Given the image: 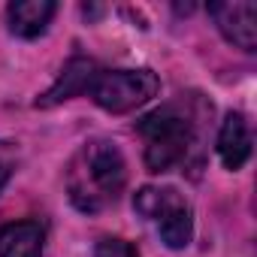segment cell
<instances>
[{
	"mask_svg": "<svg viewBox=\"0 0 257 257\" xmlns=\"http://www.w3.org/2000/svg\"><path fill=\"white\" fill-rule=\"evenodd\" d=\"M127 188V161L121 149L109 140H88L67 164V194L70 203L97 215L109 209Z\"/></svg>",
	"mask_w": 257,
	"mask_h": 257,
	"instance_id": "obj_1",
	"label": "cell"
},
{
	"mask_svg": "<svg viewBox=\"0 0 257 257\" xmlns=\"http://www.w3.org/2000/svg\"><path fill=\"white\" fill-rule=\"evenodd\" d=\"M137 134L143 140V164L152 176H164L191 161L197 149V112L185 100L164 103L137 121Z\"/></svg>",
	"mask_w": 257,
	"mask_h": 257,
	"instance_id": "obj_2",
	"label": "cell"
},
{
	"mask_svg": "<svg viewBox=\"0 0 257 257\" xmlns=\"http://www.w3.org/2000/svg\"><path fill=\"white\" fill-rule=\"evenodd\" d=\"M134 212L158 227V236L167 248H188L194 239V209L176 188L146 185L134 194Z\"/></svg>",
	"mask_w": 257,
	"mask_h": 257,
	"instance_id": "obj_3",
	"label": "cell"
},
{
	"mask_svg": "<svg viewBox=\"0 0 257 257\" xmlns=\"http://www.w3.org/2000/svg\"><path fill=\"white\" fill-rule=\"evenodd\" d=\"M91 100L109 115H127L161 94V79L152 70H100L91 85Z\"/></svg>",
	"mask_w": 257,
	"mask_h": 257,
	"instance_id": "obj_4",
	"label": "cell"
},
{
	"mask_svg": "<svg viewBox=\"0 0 257 257\" xmlns=\"http://www.w3.org/2000/svg\"><path fill=\"white\" fill-rule=\"evenodd\" d=\"M209 16L218 28V34L242 49L254 52L257 49V7L251 0H227V4H209Z\"/></svg>",
	"mask_w": 257,
	"mask_h": 257,
	"instance_id": "obj_5",
	"label": "cell"
},
{
	"mask_svg": "<svg viewBox=\"0 0 257 257\" xmlns=\"http://www.w3.org/2000/svg\"><path fill=\"white\" fill-rule=\"evenodd\" d=\"M97 73H100V64H97L94 58L73 55V58L64 64V70L58 73V79L34 100V106H37V109H52V106H61V103H67V100H73V97L88 94L91 85H94V79H97Z\"/></svg>",
	"mask_w": 257,
	"mask_h": 257,
	"instance_id": "obj_6",
	"label": "cell"
},
{
	"mask_svg": "<svg viewBox=\"0 0 257 257\" xmlns=\"http://www.w3.org/2000/svg\"><path fill=\"white\" fill-rule=\"evenodd\" d=\"M215 152L221 158V164L227 170H242L251 158V131L242 112H227L221 127H218V140H215Z\"/></svg>",
	"mask_w": 257,
	"mask_h": 257,
	"instance_id": "obj_7",
	"label": "cell"
},
{
	"mask_svg": "<svg viewBox=\"0 0 257 257\" xmlns=\"http://www.w3.org/2000/svg\"><path fill=\"white\" fill-rule=\"evenodd\" d=\"M55 13H58L55 0H13L7 7L10 34L19 40H37L49 31Z\"/></svg>",
	"mask_w": 257,
	"mask_h": 257,
	"instance_id": "obj_8",
	"label": "cell"
},
{
	"mask_svg": "<svg viewBox=\"0 0 257 257\" xmlns=\"http://www.w3.org/2000/svg\"><path fill=\"white\" fill-rule=\"evenodd\" d=\"M46 227L34 218L10 221L0 227V257H43Z\"/></svg>",
	"mask_w": 257,
	"mask_h": 257,
	"instance_id": "obj_9",
	"label": "cell"
},
{
	"mask_svg": "<svg viewBox=\"0 0 257 257\" xmlns=\"http://www.w3.org/2000/svg\"><path fill=\"white\" fill-rule=\"evenodd\" d=\"M94 257H143V254L137 251L134 242H127L121 236H103L94 245Z\"/></svg>",
	"mask_w": 257,
	"mask_h": 257,
	"instance_id": "obj_10",
	"label": "cell"
},
{
	"mask_svg": "<svg viewBox=\"0 0 257 257\" xmlns=\"http://www.w3.org/2000/svg\"><path fill=\"white\" fill-rule=\"evenodd\" d=\"M10 176H13V161L4 155V149H0V191L7 188V182H10Z\"/></svg>",
	"mask_w": 257,
	"mask_h": 257,
	"instance_id": "obj_11",
	"label": "cell"
}]
</instances>
